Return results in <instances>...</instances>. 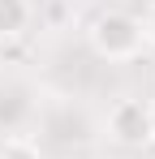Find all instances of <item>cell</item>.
I'll use <instances>...</instances> for the list:
<instances>
[{
  "label": "cell",
  "instance_id": "6da1fadb",
  "mask_svg": "<svg viewBox=\"0 0 155 159\" xmlns=\"http://www.w3.org/2000/svg\"><path fill=\"white\" fill-rule=\"evenodd\" d=\"M86 48L108 60V65H129L147 52V39H142V17H134L125 9H103L91 17L86 26Z\"/></svg>",
  "mask_w": 155,
  "mask_h": 159
},
{
  "label": "cell",
  "instance_id": "7a4b0ae2",
  "mask_svg": "<svg viewBox=\"0 0 155 159\" xmlns=\"http://www.w3.org/2000/svg\"><path fill=\"white\" fill-rule=\"evenodd\" d=\"M108 138L116 146H151L155 133H151V103L147 99H116L112 112H108Z\"/></svg>",
  "mask_w": 155,
  "mask_h": 159
},
{
  "label": "cell",
  "instance_id": "3957f363",
  "mask_svg": "<svg viewBox=\"0 0 155 159\" xmlns=\"http://www.w3.org/2000/svg\"><path fill=\"white\" fill-rule=\"evenodd\" d=\"M35 22V0H0V43L22 39Z\"/></svg>",
  "mask_w": 155,
  "mask_h": 159
},
{
  "label": "cell",
  "instance_id": "277c9868",
  "mask_svg": "<svg viewBox=\"0 0 155 159\" xmlns=\"http://www.w3.org/2000/svg\"><path fill=\"white\" fill-rule=\"evenodd\" d=\"M0 159H43V151H39L35 138H26V133H9V138L0 142Z\"/></svg>",
  "mask_w": 155,
  "mask_h": 159
},
{
  "label": "cell",
  "instance_id": "5b68a950",
  "mask_svg": "<svg viewBox=\"0 0 155 159\" xmlns=\"http://www.w3.org/2000/svg\"><path fill=\"white\" fill-rule=\"evenodd\" d=\"M142 39H147V48H155V0L147 4V17H142Z\"/></svg>",
  "mask_w": 155,
  "mask_h": 159
},
{
  "label": "cell",
  "instance_id": "8992f818",
  "mask_svg": "<svg viewBox=\"0 0 155 159\" xmlns=\"http://www.w3.org/2000/svg\"><path fill=\"white\" fill-rule=\"evenodd\" d=\"M147 103H151V133H155V99H147Z\"/></svg>",
  "mask_w": 155,
  "mask_h": 159
}]
</instances>
